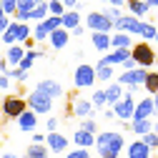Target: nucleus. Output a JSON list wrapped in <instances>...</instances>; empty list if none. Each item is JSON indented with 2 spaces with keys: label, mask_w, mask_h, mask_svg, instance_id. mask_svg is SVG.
I'll list each match as a JSON object with an SVG mask.
<instances>
[{
  "label": "nucleus",
  "mask_w": 158,
  "mask_h": 158,
  "mask_svg": "<svg viewBox=\"0 0 158 158\" xmlns=\"http://www.w3.org/2000/svg\"><path fill=\"white\" fill-rule=\"evenodd\" d=\"M33 3H35V5H38V3H45V0H33Z\"/></svg>",
  "instance_id": "864d4df0"
},
{
  "label": "nucleus",
  "mask_w": 158,
  "mask_h": 158,
  "mask_svg": "<svg viewBox=\"0 0 158 158\" xmlns=\"http://www.w3.org/2000/svg\"><path fill=\"white\" fill-rule=\"evenodd\" d=\"M8 25H10V23H8V18L3 15V18H0V33H5V30H8Z\"/></svg>",
  "instance_id": "37998d69"
},
{
  "label": "nucleus",
  "mask_w": 158,
  "mask_h": 158,
  "mask_svg": "<svg viewBox=\"0 0 158 158\" xmlns=\"http://www.w3.org/2000/svg\"><path fill=\"white\" fill-rule=\"evenodd\" d=\"M131 128H133V133H135V135H146V133H151V131H153V123H151V118H143V121H133V123H131Z\"/></svg>",
  "instance_id": "b1692460"
},
{
  "label": "nucleus",
  "mask_w": 158,
  "mask_h": 158,
  "mask_svg": "<svg viewBox=\"0 0 158 158\" xmlns=\"http://www.w3.org/2000/svg\"><path fill=\"white\" fill-rule=\"evenodd\" d=\"M93 103L90 101H85V98H78V101L73 103V115H78V118H90L93 115Z\"/></svg>",
  "instance_id": "2eb2a0df"
},
{
  "label": "nucleus",
  "mask_w": 158,
  "mask_h": 158,
  "mask_svg": "<svg viewBox=\"0 0 158 158\" xmlns=\"http://www.w3.org/2000/svg\"><path fill=\"white\" fill-rule=\"evenodd\" d=\"M93 45H95V50H101V53H106L108 48H110V35L108 33H95L93 30Z\"/></svg>",
  "instance_id": "4be33fe9"
},
{
  "label": "nucleus",
  "mask_w": 158,
  "mask_h": 158,
  "mask_svg": "<svg viewBox=\"0 0 158 158\" xmlns=\"http://www.w3.org/2000/svg\"><path fill=\"white\" fill-rule=\"evenodd\" d=\"M43 141H45L43 133H33V143H43Z\"/></svg>",
  "instance_id": "a18cd8bd"
},
{
  "label": "nucleus",
  "mask_w": 158,
  "mask_h": 158,
  "mask_svg": "<svg viewBox=\"0 0 158 158\" xmlns=\"http://www.w3.org/2000/svg\"><path fill=\"white\" fill-rule=\"evenodd\" d=\"M48 10H50L55 18H60V15L65 13V8H63V3H60V0H50V3H48Z\"/></svg>",
  "instance_id": "72a5a7b5"
},
{
  "label": "nucleus",
  "mask_w": 158,
  "mask_h": 158,
  "mask_svg": "<svg viewBox=\"0 0 158 158\" xmlns=\"http://www.w3.org/2000/svg\"><path fill=\"white\" fill-rule=\"evenodd\" d=\"M126 58H131V53H128V48H115L113 53H108L106 58H103V65H115V63H123Z\"/></svg>",
  "instance_id": "6ab92c4d"
},
{
  "label": "nucleus",
  "mask_w": 158,
  "mask_h": 158,
  "mask_svg": "<svg viewBox=\"0 0 158 158\" xmlns=\"http://www.w3.org/2000/svg\"><path fill=\"white\" fill-rule=\"evenodd\" d=\"M85 25H88L90 30H95V33H108V30L113 28V23L108 20L103 13H90V15L85 18Z\"/></svg>",
  "instance_id": "6e6552de"
},
{
  "label": "nucleus",
  "mask_w": 158,
  "mask_h": 158,
  "mask_svg": "<svg viewBox=\"0 0 158 158\" xmlns=\"http://www.w3.org/2000/svg\"><path fill=\"white\" fill-rule=\"evenodd\" d=\"M141 141H143V143H146L151 151H158V133H153V131H151V133L141 135Z\"/></svg>",
  "instance_id": "2f4dec72"
},
{
  "label": "nucleus",
  "mask_w": 158,
  "mask_h": 158,
  "mask_svg": "<svg viewBox=\"0 0 158 158\" xmlns=\"http://www.w3.org/2000/svg\"><path fill=\"white\" fill-rule=\"evenodd\" d=\"M156 110H153V98H143L141 103H135V110H133V118L131 121H143V118H151Z\"/></svg>",
  "instance_id": "f8f14e48"
},
{
  "label": "nucleus",
  "mask_w": 158,
  "mask_h": 158,
  "mask_svg": "<svg viewBox=\"0 0 158 158\" xmlns=\"http://www.w3.org/2000/svg\"><path fill=\"white\" fill-rule=\"evenodd\" d=\"M131 58L135 60V65H141V68H151V65L156 63V53H153V48H151V45H146V43L135 45V48H133V53H131Z\"/></svg>",
  "instance_id": "423d86ee"
},
{
  "label": "nucleus",
  "mask_w": 158,
  "mask_h": 158,
  "mask_svg": "<svg viewBox=\"0 0 158 158\" xmlns=\"http://www.w3.org/2000/svg\"><path fill=\"white\" fill-rule=\"evenodd\" d=\"M73 83H75V88H90L95 83V68L93 65H78L75 75H73Z\"/></svg>",
  "instance_id": "0eeeda50"
},
{
  "label": "nucleus",
  "mask_w": 158,
  "mask_h": 158,
  "mask_svg": "<svg viewBox=\"0 0 158 158\" xmlns=\"http://www.w3.org/2000/svg\"><path fill=\"white\" fill-rule=\"evenodd\" d=\"M103 93H106V103L113 106L115 101H121V98H123V85H121V83H113V85L103 88Z\"/></svg>",
  "instance_id": "412c9836"
},
{
  "label": "nucleus",
  "mask_w": 158,
  "mask_h": 158,
  "mask_svg": "<svg viewBox=\"0 0 158 158\" xmlns=\"http://www.w3.org/2000/svg\"><path fill=\"white\" fill-rule=\"evenodd\" d=\"M156 40H158V30H156Z\"/></svg>",
  "instance_id": "5fc2aeb1"
},
{
  "label": "nucleus",
  "mask_w": 158,
  "mask_h": 158,
  "mask_svg": "<svg viewBox=\"0 0 158 158\" xmlns=\"http://www.w3.org/2000/svg\"><path fill=\"white\" fill-rule=\"evenodd\" d=\"M148 3V8H158V0H146Z\"/></svg>",
  "instance_id": "8fccbe9b"
},
{
  "label": "nucleus",
  "mask_w": 158,
  "mask_h": 158,
  "mask_svg": "<svg viewBox=\"0 0 158 158\" xmlns=\"http://www.w3.org/2000/svg\"><path fill=\"white\" fill-rule=\"evenodd\" d=\"M38 90H40V93H45V95H50L53 101L63 95V88H60V83H55V81H40V83H38Z\"/></svg>",
  "instance_id": "dca6fc26"
},
{
  "label": "nucleus",
  "mask_w": 158,
  "mask_h": 158,
  "mask_svg": "<svg viewBox=\"0 0 158 158\" xmlns=\"http://www.w3.org/2000/svg\"><path fill=\"white\" fill-rule=\"evenodd\" d=\"M55 28H60V18L50 15V18H45V20H40V25L35 28V40H45Z\"/></svg>",
  "instance_id": "1a4fd4ad"
},
{
  "label": "nucleus",
  "mask_w": 158,
  "mask_h": 158,
  "mask_svg": "<svg viewBox=\"0 0 158 158\" xmlns=\"http://www.w3.org/2000/svg\"><path fill=\"white\" fill-rule=\"evenodd\" d=\"M113 115L115 118H121V121H131L133 118V110H135V101H133V93H126V98H121V101H115L113 103Z\"/></svg>",
  "instance_id": "7ed1b4c3"
},
{
  "label": "nucleus",
  "mask_w": 158,
  "mask_h": 158,
  "mask_svg": "<svg viewBox=\"0 0 158 158\" xmlns=\"http://www.w3.org/2000/svg\"><path fill=\"white\" fill-rule=\"evenodd\" d=\"M0 3H3V13H5V15H10V13L18 10V3H15V0H0Z\"/></svg>",
  "instance_id": "4c0bfd02"
},
{
  "label": "nucleus",
  "mask_w": 158,
  "mask_h": 158,
  "mask_svg": "<svg viewBox=\"0 0 158 158\" xmlns=\"http://www.w3.org/2000/svg\"><path fill=\"white\" fill-rule=\"evenodd\" d=\"M3 15H5V13H3V3H0V18H3Z\"/></svg>",
  "instance_id": "603ef678"
},
{
  "label": "nucleus",
  "mask_w": 158,
  "mask_h": 158,
  "mask_svg": "<svg viewBox=\"0 0 158 158\" xmlns=\"http://www.w3.org/2000/svg\"><path fill=\"white\" fill-rule=\"evenodd\" d=\"M126 156H128V158H151V156H153V151L141 141V138H138V141H133V143L128 146Z\"/></svg>",
  "instance_id": "ddd939ff"
},
{
  "label": "nucleus",
  "mask_w": 158,
  "mask_h": 158,
  "mask_svg": "<svg viewBox=\"0 0 158 158\" xmlns=\"http://www.w3.org/2000/svg\"><path fill=\"white\" fill-rule=\"evenodd\" d=\"M153 110H156V113H158V93H156V95H153Z\"/></svg>",
  "instance_id": "09e8293b"
},
{
  "label": "nucleus",
  "mask_w": 158,
  "mask_h": 158,
  "mask_svg": "<svg viewBox=\"0 0 158 158\" xmlns=\"http://www.w3.org/2000/svg\"><path fill=\"white\" fill-rule=\"evenodd\" d=\"M23 55H25V50L20 48V45H13L10 50H8V65H18L23 60Z\"/></svg>",
  "instance_id": "a878e982"
},
{
  "label": "nucleus",
  "mask_w": 158,
  "mask_h": 158,
  "mask_svg": "<svg viewBox=\"0 0 158 158\" xmlns=\"http://www.w3.org/2000/svg\"><path fill=\"white\" fill-rule=\"evenodd\" d=\"M81 128L83 131H88V133H98V126H95V121H93V118H83V123H81Z\"/></svg>",
  "instance_id": "c9c22d12"
},
{
  "label": "nucleus",
  "mask_w": 158,
  "mask_h": 158,
  "mask_svg": "<svg viewBox=\"0 0 158 158\" xmlns=\"http://www.w3.org/2000/svg\"><path fill=\"white\" fill-rule=\"evenodd\" d=\"M8 85H10V78L3 73V75H0V88H8Z\"/></svg>",
  "instance_id": "c03bdc74"
},
{
  "label": "nucleus",
  "mask_w": 158,
  "mask_h": 158,
  "mask_svg": "<svg viewBox=\"0 0 158 158\" xmlns=\"http://www.w3.org/2000/svg\"><path fill=\"white\" fill-rule=\"evenodd\" d=\"M48 3H38L33 10H30V18H35V20H45V15H48Z\"/></svg>",
  "instance_id": "c756f323"
},
{
  "label": "nucleus",
  "mask_w": 158,
  "mask_h": 158,
  "mask_svg": "<svg viewBox=\"0 0 158 158\" xmlns=\"http://www.w3.org/2000/svg\"><path fill=\"white\" fill-rule=\"evenodd\" d=\"M73 143H75L78 148H88V146L95 143V135L88 133V131H83V128H78V131L73 133Z\"/></svg>",
  "instance_id": "a211bd4d"
},
{
  "label": "nucleus",
  "mask_w": 158,
  "mask_h": 158,
  "mask_svg": "<svg viewBox=\"0 0 158 158\" xmlns=\"http://www.w3.org/2000/svg\"><path fill=\"white\" fill-rule=\"evenodd\" d=\"M28 108L38 115V113H50L53 110V98L50 95H45V93H40V90H33L30 95H28Z\"/></svg>",
  "instance_id": "f03ea898"
},
{
  "label": "nucleus",
  "mask_w": 158,
  "mask_h": 158,
  "mask_svg": "<svg viewBox=\"0 0 158 158\" xmlns=\"http://www.w3.org/2000/svg\"><path fill=\"white\" fill-rule=\"evenodd\" d=\"M15 121H18V126H20V131H23V133H35V126H38V115H35L30 108H25L20 115L15 118Z\"/></svg>",
  "instance_id": "9d476101"
},
{
  "label": "nucleus",
  "mask_w": 158,
  "mask_h": 158,
  "mask_svg": "<svg viewBox=\"0 0 158 158\" xmlns=\"http://www.w3.org/2000/svg\"><path fill=\"white\" fill-rule=\"evenodd\" d=\"M5 75H8V78H15V81H20V83H25V81H28V70H20V68L8 70Z\"/></svg>",
  "instance_id": "f704fd0d"
},
{
  "label": "nucleus",
  "mask_w": 158,
  "mask_h": 158,
  "mask_svg": "<svg viewBox=\"0 0 158 158\" xmlns=\"http://www.w3.org/2000/svg\"><path fill=\"white\" fill-rule=\"evenodd\" d=\"M45 146H48V151L50 153H63L65 151V146H68V138L63 135V133H48L45 135Z\"/></svg>",
  "instance_id": "9b49d317"
},
{
  "label": "nucleus",
  "mask_w": 158,
  "mask_h": 158,
  "mask_svg": "<svg viewBox=\"0 0 158 158\" xmlns=\"http://www.w3.org/2000/svg\"><path fill=\"white\" fill-rule=\"evenodd\" d=\"M95 78H98V81H110V78H113V68L98 63V65H95Z\"/></svg>",
  "instance_id": "c85d7f7f"
},
{
  "label": "nucleus",
  "mask_w": 158,
  "mask_h": 158,
  "mask_svg": "<svg viewBox=\"0 0 158 158\" xmlns=\"http://www.w3.org/2000/svg\"><path fill=\"white\" fill-rule=\"evenodd\" d=\"M128 5H131V10H133V18H141V15H146L151 8H148V3H143V0H128Z\"/></svg>",
  "instance_id": "bb28decb"
},
{
  "label": "nucleus",
  "mask_w": 158,
  "mask_h": 158,
  "mask_svg": "<svg viewBox=\"0 0 158 158\" xmlns=\"http://www.w3.org/2000/svg\"><path fill=\"white\" fill-rule=\"evenodd\" d=\"M78 23H81V15H78V13H63V15H60V28H65V30H68V28H70V30L78 28Z\"/></svg>",
  "instance_id": "393cba45"
},
{
  "label": "nucleus",
  "mask_w": 158,
  "mask_h": 158,
  "mask_svg": "<svg viewBox=\"0 0 158 158\" xmlns=\"http://www.w3.org/2000/svg\"><path fill=\"white\" fill-rule=\"evenodd\" d=\"M0 108H3V115L5 118H18L28 108V103H25V98H20V95H8L5 101L0 103Z\"/></svg>",
  "instance_id": "20e7f679"
},
{
  "label": "nucleus",
  "mask_w": 158,
  "mask_h": 158,
  "mask_svg": "<svg viewBox=\"0 0 158 158\" xmlns=\"http://www.w3.org/2000/svg\"><path fill=\"white\" fill-rule=\"evenodd\" d=\"M8 33L13 35V40H28L30 28L25 23H13V25H8Z\"/></svg>",
  "instance_id": "aec40b11"
},
{
  "label": "nucleus",
  "mask_w": 158,
  "mask_h": 158,
  "mask_svg": "<svg viewBox=\"0 0 158 158\" xmlns=\"http://www.w3.org/2000/svg\"><path fill=\"white\" fill-rule=\"evenodd\" d=\"M90 103H93V108H106V106H108V103H106V93H103V90H95Z\"/></svg>",
  "instance_id": "473e14b6"
},
{
  "label": "nucleus",
  "mask_w": 158,
  "mask_h": 158,
  "mask_svg": "<svg viewBox=\"0 0 158 158\" xmlns=\"http://www.w3.org/2000/svg\"><path fill=\"white\" fill-rule=\"evenodd\" d=\"M103 15L108 18L110 23H115V20H121V10H118V8H108V10L103 13Z\"/></svg>",
  "instance_id": "ea45409f"
},
{
  "label": "nucleus",
  "mask_w": 158,
  "mask_h": 158,
  "mask_svg": "<svg viewBox=\"0 0 158 158\" xmlns=\"http://www.w3.org/2000/svg\"><path fill=\"white\" fill-rule=\"evenodd\" d=\"M113 28L123 30V33H138V35H141L143 23L138 20V18H121V20H115V23H113Z\"/></svg>",
  "instance_id": "4468645a"
},
{
  "label": "nucleus",
  "mask_w": 158,
  "mask_h": 158,
  "mask_svg": "<svg viewBox=\"0 0 158 158\" xmlns=\"http://www.w3.org/2000/svg\"><path fill=\"white\" fill-rule=\"evenodd\" d=\"M110 45H113V48H128V45H131L128 33H118L115 38H110Z\"/></svg>",
  "instance_id": "7c9ffc66"
},
{
  "label": "nucleus",
  "mask_w": 158,
  "mask_h": 158,
  "mask_svg": "<svg viewBox=\"0 0 158 158\" xmlns=\"http://www.w3.org/2000/svg\"><path fill=\"white\" fill-rule=\"evenodd\" d=\"M156 30H158V28H153L151 23H143V28H141V35L146 38V40H151V38H156Z\"/></svg>",
  "instance_id": "e433bc0d"
},
{
  "label": "nucleus",
  "mask_w": 158,
  "mask_h": 158,
  "mask_svg": "<svg viewBox=\"0 0 158 158\" xmlns=\"http://www.w3.org/2000/svg\"><path fill=\"white\" fill-rule=\"evenodd\" d=\"M146 68H133V70H123V75H121V85H128V90L133 93L135 88H141L143 85V81H146Z\"/></svg>",
  "instance_id": "39448f33"
},
{
  "label": "nucleus",
  "mask_w": 158,
  "mask_h": 158,
  "mask_svg": "<svg viewBox=\"0 0 158 158\" xmlns=\"http://www.w3.org/2000/svg\"><path fill=\"white\" fill-rule=\"evenodd\" d=\"M48 38H50V45H53V48H58V50L65 48V45H68V40H70V35L65 33V28H55Z\"/></svg>",
  "instance_id": "f3484780"
},
{
  "label": "nucleus",
  "mask_w": 158,
  "mask_h": 158,
  "mask_svg": "<svg viewBox=\"0 0 158 158\" xmlns=\"http://www.w3.org/2000/svg\"><path fill=\"white\" fill-rule=\"evenodd\" d=\"M95 151L101 158H118L126 146L123 141V135L121 133H115V131H103V133H95Z\"/></svg>",
  "instance_id": "f257e3e1"
},
{
  "label": "nucleus",
  "mask_w": 158,
  "mask_h": 158,
  "mask_svg": "<svg viewBox=\"0 0 158 158\" xmlns=\"http://www.w3.org/2000/svg\"><path fill=\"white\" fill-rule=\"evenodd\" d=\"M60 3H63V8H65V5H68V8H75L78 0H60Z\"/></svg>",
  "instance_id": "49530a36"
},
{
  "label": "nucleus",
  "mask_w": 158,
  "mask_h": 158,
  "mask_svg": "<svg viewBox=\"0 0 158 158\" xmlns=\"http://www.w3.org/2000/svg\"><path fill=\"white\" fill-rule=\"evenodd\" d=\"M123 68H126V70H133V68H135V60H133V58H126V60H123Z\"/></svg>",
  "instance_id": "79ce46f5"
},
{
  "label": "nucleus",
  "mask_w": 158,
  "mask_h": 158,
  "mask_svg": "<svg viewBox=\"0 0 158 158\" xmlns=\"http://www.w3.org/2000/svg\"><path fill=\"white\" fill-rule=\"evenodd\" d=\"M65 158H90V153H88V148H75V151H70Z\"/></svg>",
  "instance_id": "58836bf2"
},
{
  "label": "nucleus",
  "mask_w": 158,
  "mask_h": 158,
  "mask_svg": "<svg viewBox=\"0 0 158 158\" xmlns=\"http://www.w3.org/2000/svg\"><path fill=\"white\" fill-rule=\"evenodd\" d=\"M143 85H146V90L148 93H158V73H146V81H143Z\"/></svg>",
  "instance_id": "cd10ccee"
},
{
  "label": "nucleus",
  "mask_w": 158,
  "mask_h": 158,
  "mask_svg": "<svg viewBox=\"0 0 158 158\" xmlns=\"http://www.w3.org/2000/svg\"><path fill=\"white\" fill-rule=\"evenodd\" d=\"M48 156H50V151L43 143H30L25 151V158H48Z\"/></svg>",
  "instance_id": "5701e85b"
},
{
  "label": "nucleus",
  "mask_w": 158,
  "mask_h": 158,
  "mask_svg": "<svg viewBox=\"0 0 158 158\" xmlns=\"http://www.w3.org/2000/svg\"><path fill=\"white\" fill-rule=\"evenodd\" d=\"M106 3H113V5L118 8V5H123V3H126V0H106Z\"/></svg>",
  "instance_id": "de8ad7c7"
},
{
  "label": "nucleus",
  "mask_w": 158,
  "mask_h": 158,
  "mask_svg": "<svg viewBox=\"0 0 158 158\" xmlns=\"http://www.w3.org/2000/svg\"><path fill=\"white\" fill-rule=\"evenodd\" d=\"M0 158H18V156H13V153H5V156H0Z\"/></svg>",
  "instance_id": "3c124183"
},
{
  "label": "nucleus",
  "mask_w": 158,
  "mask_h": 158,
  "mask_svg": "<svg viewBox=\"0 0 158 158\" xmlns=\"http://www.w3.org/2000/svg\"><path fill=\"white\" fill-rule=\"evenodd\" d=\"M45 128H48V133H55V131H58V121H55V118H50V121L45 123Z\"/></svg>",
  "instance_id": "a19ab883"
}]
</instances>
